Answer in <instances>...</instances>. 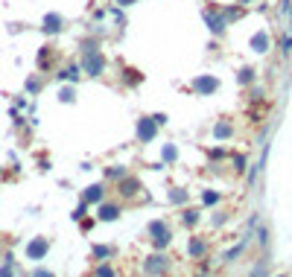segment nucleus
Segmentation results:
<instances>
[{
    "label": "nucleus",
    "mask_w": 292,
    "mask_h": 277,
    "mask_svg": "<svg viewBox=\"0 0 292 277\" xmlns=\"http://www.w3.org/2000/svg\"><path fill=\"white\" fill-rule=\"evenodd\" d=\"M149 233H152L155 248H167V245H170V239H173V233H170V228H167V222H161V219L149 225Z\"/></svg>",
    "instance_id": "obj_3"
},
{
    "label": "nucleus",
    "mask_w": 292,
    "mask_h": 277,
    "mask_svg": "<svg viewBox=\"0 0 292 277\" xmlns=\"http://www.w3.org/2000/svg\"><path fill=\"white\" fill-rule=\"evenodd\" d=\"M202 21L208 23V29L213 35H222L225 32V26H228V18H225V12L222 9H205L202 12Z\"/></svg>",
    "instance_id": "obj_2"
},
{
    "label": "nucleus",
    "mask_w": 292,
    "mask_h": 277,
    "mask_svg": "<svg viewBox=\"0 0 292 277\" xmlns=\"http://www.w3.org/2000/svg\"><path fill=\"white\" fill-rule=\"evenodd\" d=\"M240 82H243V85H245V82H254V70L243 67V70H240Z\"/></svg>",
    "instance_id": "obj_17"
},
{
    "label": "nucleus",
    "mask_w": 292,
    "mask_h": 277,
    "mask_svg": "<svg viewBox=\"0 0 292 277\" xmlns=\"http://www.w3.org/2000/svg\"><path fill=\"white\" fill-rule=\"evenodd\" d=\"M237 3H240V6H248V3H251V0H237Z\"/></svg>",
    "instance_id": "obj_31"
},
{
    "label": "nucleus",
    "mask_w": 292,
    "mask_h": 277,
    "mask_svg": "<svg viewBox=\"0 0 292 277\" xmlns=\"http://www.w3.org/2000/svg\"><path fill=\"white\" fill-rule=\"evenodd\" d=\"M117 216H120V207H117V204H103V207H100V219L103 222H114Z\"/></svg>",
    "instance_id": "obj_10"
},
{
    "label": "nucleus",
    "mask_w": 292,
    "mask_h": 277,
    "mask_svg": "<svg viewBox=\"0 0 292 277\" xmlns=\"http://www.w3.org/2000/svg\"><path fill=\"white\" fill-rule=\"evenodd\" d=\"M202 254H205V243L199 236H193L190 239V257H202Z\"/></svg>",
    "instance_id": "obj_12"
},
{
    "label": "nucleus",
    "mask_w": 292,
    "mask_h": 277,
    "mask_svg": "<svg viewBox=\"0 0 292 277\" xmlns=\"http://www.w3.org/2000/svg\"><path fill=\"white\" fill-rule=\"evenodd\" d=\"M100 198H103V187H100V184L88 187V193H85V201H100Z\"/></svg>",
    "instance_id": "obj_13"
},
{
    "label": "nucleus",
    "mask_w": 292,
    "mask_h": 277,
    "mask_svg": "<svg viewBox=\"0 0 292 277\" xmlns=\"http://www.w3.org/2000/svg\"><path fill=\"white\" fill-rule=\"evenodd\" d=\"M213 134H216V137H228V134H231V126H228V123H216Z\"/></svg>",
    "instance_id": "obj_16"
},
{
    "label": "nucleus",
    "mask_w": 292,
    "mask_h": 277,
    "mask_svg": "<svg viewBox=\"0 0 292 277\" xmlns=\"http://www.w3.org/2000/svg\"><path fill=\"white\" fill-rule=\"evenodd\" d=\"M58 96H61V99H64V102H70V99H73V91H70V88H64V91L58 93Z\"/></svg>",
    "instance_id": "obj_26"
},
{
    "label": "nucleus",
    "mask_w": 292,
    "mask_h": 277,
    "mask_svg": "<svg viewBox=\"0 0 292 277\" xmlns=\"http://www.w3.org/2000/svg\"><path fill=\"white\" fill-rule=\"evenodd\" d=\"M117 6H132V3H138V0H114Z\"/></svg>",
    "instance_id": "obj_29"
},
{
    "label": "nucleus",
    "mask_w": 292,
    "mask_h": 277,
    "mask_svg": "<svg viewBox=\"0 0 292 277\" xmlns=\"http://www.w3.org/2000/svg\"><path fill=\"white\" fill-rule=\"evenodd\" d=\"M0 277H12V268L6 266V268H0Z\"/></svg>",
    "instance_id": "obj_30"
},
{
    "label": "nucleus",
    "mask_w": 292,
    "mask_h": 277,
    "mask_svg": "<svg viewBox=\"0 0 292 277\" xmlns=\"http://www.w3.org/2000/svg\"><path fill=\"white\" fill-rule=\"evenodd\" d=\"M146 274L149 277H161V274H167V268H170V260H167V257L164 254H152L149 260H146Z\"/></svg>",
    "instance_id": "obj_4"
},
{
    "label": "nucleus",
    "mask_w": 292,
    "mask_h": 277,
    "mask_svg": "<svg viewBox=\"0 0 292 277\" xmlns=\"http://www.w3.org/2000/svg\"><path fill=\"white\" fill-rule=\"evenodd\" d=\"M93 254H96V257H108V254H111V251H108L105 245H96V248H93Z\"/></svg>",
    "instance_id": "obj_23"
},
{
    "label": "nucleus",
    "mask_w": 292,
    "mask_h": 277,
    "mask_svg": "<svg viewBox=\"0 0 292 277\" xmlns=\"http://www.w3.org/2000/svg\"><path fill=\"white\" fill-rule=\"evenodd\" d=\"M251 50H254V53H266L269 50V32H257L254 38H251Z\"/></svg>",
    "instance_id": "obj_9"
},
{
    "label": "nucleus",
    "mask_w": 292,
    "mask_h": 277,
    "mask_svg": "<svg viewBox=\"0 0 292 277\" xmlns=\"http://www.w3.org/2000/svg\"><path fill=\"white\" fill-rule=\"evenodd\" d=\"M216 201H219L216 193H205V204H216Z\"/></svg>",
    "instance_id": "obj_24"
},
{
    "label": "nucleus",
    "mask_w": 292,
    "mask_h": 277,
    "mask_svg": "<svg viewBox=\"0 0 292 277\" xmlns=\"http://www.w3.org/2000/svg\"><path fill=\"white\" fill-rule=\"evenodd\" d=\"M243 248H245V243L234 245L231 251H228V254H225V263H234V257H240V254H243Z\"/></svg>",
    "instance_id": "obj_15"
},
{
    "label": "nucleus",
    "mask_w": 292,
    "mask_h": 277,
    "mask_svg": "<svg viewBox=\"0 0 292 277\" xmlns=\"http://www.w3.org/2000/svg\"><path fill=\"white\" fill-rule=\"evenodd\" d=\"M82 70L88 76H103V70H105V56L93 41L82 44Z\"/></svg>",
    "instance_id": "obj_1"
},
{
    "label": "nucleus",
    "mask_w": 292,
    "mask_h": 277,
    "mask_svg": "<svg viewBox=\"0 0 292 277\" xmlns=\"http://www.w3.org/2000/svg\"><path fill=\"white\" fill-rule=\"evenodd\" d=\"M108 178H123V175H126V169H123V166H117V169H108Z\"/></svg>",
    "instance_id": "obj_21"
},
{
    "label": "nucleus",
    "mask_w": 292,
    "mask_h": 277,
    "mask_svg": "<svg viewBox=\"0 0 292 277\" xmlns=\"http://www.w3.org/2000/svg\"><path fill=\"white\" fill-rule=\"evenodd\" d=\"M47 239H33V243L26 245V254H29V260H41V257L47 254Z\"/></svg>",
    "instance_id": "obj_8"
},
{
    "label": "nucleus",
    "mask_w": 292,
    "mask_h": 277,
    "mask_svg": "<svg viewBox=\"0 0 292 277\" xmlns=\"http://www.w3.org/2000/svg\"><path fill=\"white\" fill-rule=\"evenodd\" d=\"M47 61H50V47H44V53H41V67H47Z\"/></svg>",
    "instance_id": "obj_27"
},
{
    "label": "nucleus",
    "mask_w": 292,
    "mask_h": 277,
    "mask_svg": "<svg viewBox=\"0 0 292 277\" xmlns=\"http://www.w3.org/2000/svg\"><path fill=\"white\" fill-rule=\"evenodd\" d=\"M41 29H44L47 35L61 32V29H64V18H61V15H56V12H50V15L44 18V26H41Z\"/></svg>",
    "instance_id": "obj_6"
},
{
    "label": "nucleus",
    "mask_w": 292,
    "mask_h": 277,
    "mask_svg": "<svg viewBox=\"0 0 292 277\" xmlns=\"http://www.w3.org/2000/svg\"><path fill=\"white\" fill-rule=\"evenodd\" d=\"M196 222H199V213H196V210H187V213H184V225H196Z\"/></svg>",
    "instance_id": "obj_20"
},
{
    "label": "nucleus",
    "mask_w": 292,
    "mask_h": 277,
    "mask_svg": "<svg viewBox=\"0 0 292 277\" xmlns=\"http://www.w3.org/2000/svg\"><path fill=\"white\" fill-rule=\"evenodd\" d=\"M33 277H53V271H47V268H38Z\"/></svg>",
    "instance_id": "obj_28"
},
{
    "label": "nucleus",
    "mask_w": 292,
    "mask_h": 277,
    "mask_svg": "<svg viewBox=\"0 0 292 277\" xmlns=\"http://www.w3.org/2000/svg\"><path fill=\"white\" fill-rule=\"evenodd\" d=\"M155 131H158V123H155V117H143L138 126V140L140 143H146V140L155 137Z\"/></svg>",
    "instance_id": "obj_5"
},
{
    "label": "nucleus",
    "mask_w": 292,
    "mask_h": 277,
    "mask_svg": "<svg viewBox=\"0 0 292 277\" xmlns=\"http://www.w3.org/2000/svg\"><path fill=\"white\" fill-rule=\"evenodd\" d=\"M96 277H114V268H111V266H105V263H103V266L96 268Z\"/></svg>",
    "instance_id": "obj_19"
},
{
    "label": "nucleus",
    "mask_w": 292,
    "mask_h": 277,
    "mask_svg": "<svg viewBox=\"0 0 292 277\" xmlns=\"http://www.w3.org/2000/svg\"><path fill=\"white\" fill-rule=\"evenodd\" d=\"M193 88H196L199 93H213L219 88V79H213V76H199V79L193 82Z\"/></svg>",
    "instance_id": "obj_7"
},
{
    "label": "nucleus",
    "mask_w": 292,
    "mask_h": 277,
    "mask_svg": "<svg viewBox=\"0 0 292 277\" xmlns=\"http://www.w3.org/2000/svg\"><path fill=\"white\" fill-rule=\"evenodd\" d=\"M292 53V35H286V38H283V56H289Z\"/></svg>",
    "instance_id": "obj_22"
},
{
    "label": "nucleus",
    "mask_w": 292,
    "mask_h": 277,
    "mask_svg": "<svg viewBox=\"0 0 292 277\" xmlns=\"http://www.w3.org/2000/svg\"><path fill=\"white\" fill-rule=\"evenodd\" d=\"M248 277H266V260H263V263H257L254 271H251Z\"/></svg>",
    "instance_id": "obj_18"
},
{
    "label": "nucleus",
    "mask_w": 292,
    "mask_h": 277,
    "mask_svg": "<svg viewBox=\"0 0 292 277\" xmlns=\"http://www.w3.org/2000/svg\"><path fill=\"white\" fill-rule=\"evenodd\" d=\"M138 181H135V178H126V181H123V184H120V196H135V193H138Z\"/></svg>",
    "instance_id": "obj_11"
},
{
    "label": "nucleus",
    "mask_w": 292,
    "mask_h": 277,
    "mask_svg": "<svg viewBox=\"0 0 292 277\" xmlns=\"http://www.w3.org/2000/svg\"><path fill=\"white\" fill-rule=\"evenodd\" d=\"M280 277H283V274H280Z\"/></svg>",
    "instance_id": "obj_32"
},
{
    "label": "nucleus",
    "mask_w": 292,
    "mask_h": 277,
    "mask_svg": "<svg viewBox=\"0 0 292 277\" xmlns=\"http://www.w3.org/2000/svg\"><path fill=\"white\" fill-rule=\"evenodd\" d=\"M175 158V149L173 146H167V149H164V161H173Z\"/></svg>",
    "instance_id": "obj_25"
},
{
    "label": "nucleus",
    "mask_w": 292,
    "mask_h": 277,
    "mask_svg": "<svg viewBox=\"0 0 292 277\" xmlns=\"http://www.w3.org/2000/svg\"><path fill=\"white\" fill-rule=\"evenodd\" d=\"M58 79H70V82H76V79H79V67H68V70H61V73H58Z\"/></svg>",
    "instance_id": "obj_14"
}]
</instances>
